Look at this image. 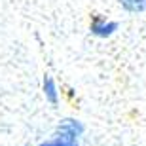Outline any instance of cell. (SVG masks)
<instances>
[{
	"mask_svg": "<svg viewBox=\"0 0 146 146\" xmlns=\"http://www.w3.org/2000/svg\"><path fill=\"white\" fill-rule=\"evenodd\" d=\"M119 4L123 6L131 13H142L146 11V0H119Z\"/></svg>",
	"mask_w": 146,
	"mask_h": 146,
	"instance_id": "277c9868",
	"label": "cell"
},
{
	"mask_svg": "<svg viewBox=\"0 0 146 146\" xmlns=\"http://www.w3.org/2000/svg\"><path fill=\"white\" fill-rule=\"evenodd\" d=\"M82 127L76 119H63L57 127L55 139L49 142H44L40 146H78V137L82 135Z\"/></svg>",
	"mask_w": 146,
	"mask_h": 146,
	"instance_id": "6da1fadb",
	"label": "cell"
},
{
	"mask_svg": "<svg viewBox=\"0 0 146 146\" xmlns=\"http://www.w3.org/2000/svg\"><path fill=\"white\" fill-rule=\"evenodd\" d=\"M116 29H118L116 23L106 21V19H103V17H95V19L91 21V33L95 34V36L106 38V36H110Z\"/></svg>",
	"mask_w": 146,
	"mask_h": 146,
	"instance_id": "7a4b0ae2",
	"label": "cell"
},
{
	"mask_svg": "<svg viewBox=\"0 0 146 146\" xmlns=\"http://www.w3.org/2000/svg\"><path fill=\"white\" fill-rule=\"evenodd\" d=\"M44 95L51 104H57V87H55V82L49 76L44 78Z\"/></svg>",
	"mask_w": 146,
	"mask_h": 146,
	"instance_id": "3957f363",
	"label": "cell"
}]
</instances>
